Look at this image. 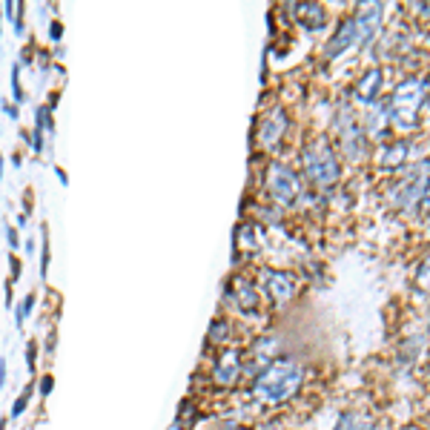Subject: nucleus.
<instances>
[{"label": "nucleus", "instance_id": "obj_30", "mask_svg": "<svg viewBox=\"0 0 430 430\" xmlns=\"http://www.w3.org/2000/svg\"><path fill=\"white\" fill-rule=\"evenodd\" d=\"M9 267H12V279H9V281L15 284V281L21 279V258H18V255H9Z\"/></svg>", "mask_w": 430, "mask_h": 430}, {"label": "nucleus", "instance_id": "obj_33", "mask_svg": "<svg viewBox=\"0 0 430 430\" xmlns=\"http://www.w3.org/2000/svg\"><path fill=\"white\" fill-rule=\"evenodd\" d=\"M55 175H58V178H61V184H69V178H66V173H64V170H61V167H55Z\"/></svg>", "mask_w": 430, "mask_h": 430}, {"label": "nucleus", "instance_id": "obj_35", "mask_svg": "<svg viewBox=\"0 0 430 430\" xmlns=\"http://www.w3.org/2000/svg\"><path fill=\"white\" fill-rule=\"evenodd\" d=\"M0 178H4V152H0Z\"/></svg>", "mask_w": 430, "mask_h": 430}, {"label": "nucleus", "instance_id": "obj_4", "mask_svg": "<svg viewBox=\"0 0 430 430\" xmlns=\"http://www.w3.org/2000/svg\"><path fill=\"white\" fill-rule=\"evenodd\" d=\"M388 201L402 212H416V207L427 204V158L399 170V178L388 184Z\"/></svg>", "mask_w": 430, "mask_h": 430}, {"label": "nucleus", "instance_id": "obj_36", "mask_svg": "<svg viewBox=\"0 0 430 430\" xmlns=\"http://www.w3.org/2000/svg\"><path fill=\"white\" fill-rule=\"evenodd\" d=\"M0 430H6V419H0Z\"/></svg>", "mask_w": 430, "mask_h": 430}, {"label": "nucleus", "instance_id": "obj_12", "mask_svg": "<svg viewBox=\"0 0 430 430\" xmlns=\"http://www.w3.org/2000/svg\"><path fill=\"white\" fill-rule=\"evenodd\" d=\"M382 86H385V72L379 66H367L353 86V98L364 106H376L379 103V95H382Z\"/></svg>", "mask_w": 430, "mask_h": 430}, {"label": "nucleus", "instance_id": "obj_18", "mask_svg": "<svg viewBox=\"0 0 430 430\" xmlns=\"http://www.w3.org/2000/svg\"><path fill=\"white\" fill-rule=\"evenodd\" d=\"M230 333H233L230 321H224V318H215L207 336H209V342H212V344H227V342H230Z\"/></svg>", "mask_w": 430, "mask_h": 430}, {"label": "nucleus", "instance_id": "obj_17", "mask_svg": "<svg viewBox=\"0 0 430 430\" xmlns=\"http://www.w3.org/2000/svg\"><path fill=\"white\" fill-rule=\"evenodd\" d=\"M333 430H376V422L370 413H359V410H347L339 416Z\"/></svg>", "mask_w": 430, "mask_h": 430}, {"label": "nucleus", "instance_id": "obj_11", "mask_svg": "<svg viewBox=\"0 0 430 430\" xmlns=\"http://www.w3.org/2000/svg\"><path fill=\"white\" fill-rule=\"evenodd\" d=\"M287 127H290V118H287V110L276 106L264 115L261 121V129H258V138L264 144V149H276L284 144V135H287Z\"/></svg>", "mask_w": 430, "mask_h": 430}, {"label": "nucleus", "instance_id": "obj_32", "mask_svg": "<svg viewBox=\"0 0 430 430\" xmlns=\"http://www.w3.org/2000/svg\"><path fill=\"white\" fill-rule=\"evenodd\" d=\"M32 58H35V55H32V46H23L21 61H18V64H21V66H29V64H32Z\"/></svg>", "mask_w": 430, "mask_h": 430}, {"label": "nucleus", "instance_id": "obj_10", "mask_svg": "<svg viewBox=\"0 0 430 430\" xmlns=\"http://www.w3.org/2000/svg\"><path fill=\"white\" fill-rule=\"evenodd\" d=\"M279 347H281L279 336H258L252 350H250V359L244 361V373L258 376L264 367H270L279 359Z\"/></svg>", "mask_w": 430, "mask_h": 430}, {"label": "nucleus", "instance_id": "obj_29", "mask_svg": "<svg viewBox=\"0 0 430 430\" xmlns=\"http://www.w3.org/2000/svg\"><path fill=\"white\" fill-rule=\"evenodd\" d=\"M4 112H6L12 121H18V118H21V106H15L12 100H6V98H4Z\"/></svg>", "mask_w": 430, "mask_h": 430}, {"label": "nucleus", "instance_id": "obj_3", "mask_svg": "<svg viewBox=\"0 0 430 430\" xmlns=\"http://www.w3.org/2000/svg\"><path fill=\"white\" fill-rule=\"evenodd\" d=\"M301 170H304V178L315 190H330L339 184L342 164H339L336 149L327 144V138H315L301 149Z\"/></svg>", "mask_w": 430, "mask_h": 430}, {"label": "nucleus", "instance_id": "obj_13", "mask_svg": "<svg viewBox=\"0 0 430 430\" xmlns=\"http://www.w3.org/2000/svg\"><path fill=\"white\" fill-rule=\"evenodd\" d=\"M407 155H410V141L405 138H390L385 144H379V149H376V164H379L382 170H402L407 164Z\"/></svg>", "mask_w": 430, "mask_h": 430}, {"label": "nucleus", "instance_id": "obj_15", "mask_svg": "<svg viewBox=\"0 0 430 430\" xmlns=\"http://www.w3.org/2000/svg\"><path fill=\"white\" fill-rule=\"evenodd\" d=\"M233 304L241 315H258L261 313V296H258V287L247 279H238L233 287Z\"/></svg>", "mask_w": 430, "mask_h": 430}, {"label": "nucleus", "instance_id": "obj_23", "mask_svg": "<svg viewBox=\"0 0 430 430\" xmlns=\"http://www.w3.org/2000/svg\"><path fill=\"white\" fill-rule=\"evenodd\" d=\"M32 393H35V388L29 385L18 399H15V405H12V419H18V416H23L26 413V407H29V399H32Z\"/></svg>", "mask_w": 430, "mask_h": 430}, {"label": "nucleus", "instance_id": "obj_19", "mask_svg": "<svg viewBox=\"0 0 430 430\" xmlns=\"http://www.w3.org/2000/svg\"><path fill=\"white\" fill-rule=\"evenodd\" d=\"M35 127H40L46 135L55 138V118H52V106H37V112H35Z\"/></svg>", "mask_w": 430, "mask_h": 430}, {"label": "nucleus", "instance_id": "obj_20", "mask_svg": "<svg viewBox=\"0 0 430 430\" xmlns=\"http://www.w3.org/2000/svg\"><path fill=\"white\" fill-rule=\"evenodd\" d=\"M40 279L49 276V261H52V250H49V227H40Z\"/></svg>", "mask_w": 430, "mask_h": 430}, {"label": "nucleus", "instance_id": "obj_8", "mask_svg": "<svg viewBox=\"0 0 430 430\" xmlns=\"http://www.w3.org/2000/svg\"><path fill=\"white\" fill-rule=\"evenodd\" d=\"M382 15H385V6L382 4H370V0H364V4L356 6L353 12V23H356V37H359V46H370L373 37L379 35L382 29Z\"/></svg>", "mask_w": 430, "mask_h": 430}, {"label": "nucleus", "instance_id": "obj_31", "mask_svg": "<svg viewBox=\"0 0 430 430\" xmlns=\"http://www.w3.org/2000/svg\"><path fill=\"white\" fill-rule=\"evenodd\" d=\"M6 370H9V364H6V356H0V390L6 388V376H9Z\"/></svg>", "mask_w": 430, "mask_h": 430}, {"label": "nucleus", "instance_id": "obj_9", "mask_svg": "<svg viewBox=\"0 0 430 430\" xmlns=\"http://www.w3.org/2000/svg\"><path fill=\"white\" fill-rule=\"evenodd\" d=\"M261 276H264V290H267V296L273 298V304L284 307V304L293 301V296H296V279L290 273L273 270V267H264Z\"/></svg>", "mask_w": 430, "mask_h": 430}, {"label": "nucleus", "instance_id": "obj_24", "mask_svg": "<svg viewBox=\"0 0 430 430\" xmlns=\"http://www.w3.org/2000/svg\"><path fill=\"white\" fill-rule=\"evenodd\" d=\"M422 344H424V336H413L410 342H405V344H402V347H405V350H402V356H405V359H410V361H413V359H419Z\"/></svg>", "mask_w": 430, "mask_h": 430}, {"label": "nucleus", "instance_id": "obj_1", "mask_svg": "<svg viewBox=\"0 0 430 430\" xmlns=\"http://www.w3.org/2000/svg\"><path fill=\"white\" fill-rule=\"evenodd\" d=\"M307 379V370L301 361L290 356H279L270 367H264L258 376H252L250 393L264 405H284L290 402Z\"/></svg>", "mask_w": 430, "mask_h": 430}, {"label": "nucleus", "instance_id": "obj_28", "mask_svg": "<svg viewBox=\"0 0 430 430\" xmlns=\"http://www.w3.org/2000/svg\"><path fill=\"white\" fill-rule=\"evenodd\" d=\"M49 37L55 40V43H61V37H64V23L61 21H52L49 23Z\"/></svg>", "mask_w": 430, "mask_h": 430}, {"label": "nucleus", "instance_id": "obj_25", "mask_svg": "<svg viewBox=\"0 0 430 430\" xmlns=\"http://www.w3.org/2000/svg\"><path fill=\"white\" fill-rule=\"evenodd\" d=\"M26 367H29V373L37 370V342H29V344H26Z\"/></svg>", "mask_w": 430, "mask_h": 430}, {"label": "nucleus", "instance_id": "obj_16", "mask_svg": "<svg viewBox=\"0 0 430 430\" xmlns=\"http://www.w3.org/2000/svg\"><path fill=\"white\" fill-rule=\"evenodd\" d=\"M290 12L296 15V21L307 29V32H321L327 26V9L321 4H293Z\"/></svg>", "mask_w": 430, "mask_h": 430}, {"label": "nucleus", "instance_id": "obj_14", "mask_svg": "<svg viewBox=\"0 0 430 430\" xmlns=\"http://www.w3.org/2000/svg\"><path fill=\"white\" fill-rule=\"evenodd\" d=\"M353 46H359V37H356L353 15H350V18H344V21L336 26V32L330 35V40H327V46H325V58H327V61H336V58L344 55V52H350Z\"/></svg>", "mask_w": 430, "mask_h": 430}, {"label": "nucleus", "instance_id": "obj_22", "mask_svg": "<svg viewBox=\"0 0 430 430\" xmlns=\"http://www.w3.org/2000/svg\"><path fill=\"white\" fill-rule=\"evenodd\" d=\"M12 103H15V106L26 103V89H23V83H21V64L12 66Z\"/></svg>", "mask_w": 430, "mask_h": 430}, {"label": "nucleus", "instance_id": "obj_7", "mask_svg": "<svg viewBox=\"0 0 430 430\" xmlns=\"http://www.w3.org/2000/svg\"><path fill=\"white\" fill-rule=\"evenodd\" d=\"M244 376V353L238 347H224L212 364V382L219 388H236Z\"/></svg>", "mask_w": 430, "mask_h": 430}, {"label": "nucleus", "instance_id": "obj_34", "mask_svg": "<svg viewBox=\"0 0 430 430\" xmlns=\"http://www.w3.org/2000/svg\"><path fill=\"white\" fill-rule=\"evenodd\" d=\"M29 224V212H21V219H18V227H26Z\"/></svg>", "mask_w": 430, "mask_h": 430}, {"label": "nucleus", "instance_id": "obj_26", "mask_svg": "<svg viewBox=\"0 0 430 430\" xmlns=\"http://www.w3.org/2000/svg\"><path fill=\"white\" fill-rule=\"evenodd\" d=\"M6 241H9V247H12V252L21 247V230L18 227H12V224H6Z\"/></svg>", "mask_w": 430, "mask_h": 430}, {"label": "nucleus", "instance_id": "obj_6", "mask_svg": "<svg viewBox=\"0 0 430 430\" xmlns=\"http://www.w3.org/2000/svg\"><path fill=\"white\" fill-rule=\"evenodd\" d=\"M264 184L279 207H293L301 198V181H298L296 170L290 164H284V161H273V164L267 167Z\"/></svg>", "mask_w": 430, "mask_h": 430}, {"label": "nucleus", "instance_id": "obj_27", "mask_svg": "<svg viewBox=\"0 0 430 430\" xmlns=\"http://www.w3.org/2000/svg\"><path fill=\"white\" fill-rule=\"evenodd\" d=\"M52 388H55V379H52V373H46L43 376V379H40V385H37V393L46 399L49 393H52Z\"/></svg>", "mask_w": 430, "mask_h": 430}, {"label": "nucleus", "instance_id": "obj_21", "mask_svg": "<svg viewBox=\"0 0 430 430\" xmlns=\"http://www.w3.org/2000/svg\"><path fill=\"white\" fill-rule=\"evenodd\" d=\"M35 301H37V296H35V293H26V296L21 298V304H18V310H15V321H18V327H23V321L32 315Z\"/></svg>", "mask_w": 430, "mask_h": 430}, {"label": "nucleus", "instance_id": "obj_5", "mask_svg": "<svg viewBox=\"0 0 430 430\" xmlns=\"http://www.w3.org/2000/svg\"><path fill=\"white\" fill-rule=\"evenodd\" d=\"M336 129H339V138H342V152L350 164L361 161L367 155V132L361 127V121L356 118V112L350 110L347 103L339 106V115H336Z\"/></svg>", "mask_w": 430, "mask_h": 430}, {"label": "nucleus", "instance_id": "obj_2", "mask_svg": "<svg viewBox=\"0 0 430 430\" xmlns=\"http://www.w3.org/2000/svg\"><path fill=\"white\" fill-rule=\"evenodd\" d=\"M424 103H427V78L424 75H410L402 83H396L393 95L382 103V112L396 129L410 132L422 121L419 115L424 112Z\"/></svg>", "mask_w": 430, "mask_h": 430}]
</instances>
